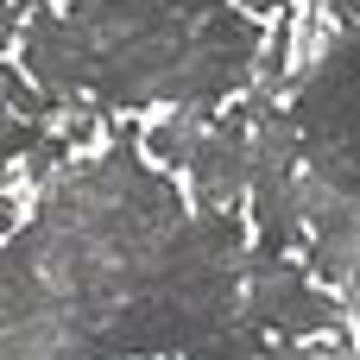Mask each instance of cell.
Here are the masks:
<instances>
[{
	"instance_id": "ba28073f",
	"label": "cell",
	"mask_w": 360,
	"mask_h": 360,
	"mask_svg": "<svg viewBox=\"0 0 360 360\" xmlns=\"http://www.w3.org/2000/svg\"><path fill=\"white\" fill-rule=\"evenodd\" d=\"M323 13H329L335 25H360V0H323Z\"/></svg>"
},
{
	"instance_id": "30bf717a",
	"label": "cell",
	"mask_w": 360,
	"mask_h": 360,
	"mask_svg": "<svg viewBox=\"0 0 360 360\" xmlns=\"http://www.w3.org/2000/svg\"><path fill=\"white\" fill-rule=\"evenodd\" d=\"M247 6H285V0H247Z\"/></svg>"
},
{
	"instance_id": "6da1fadb",
	"label": "cell",
	"mask_w": 360,
	"mask_h": 360,
	"mask_svg": "<svg viewBox=\"0 0 360 360\" xmlns=\"http://www.w3.org/2000/svg\"><path fill=\"white\" fill-rule=\"evenodd\" d=\"M247 304V234L114 146L63 165L6 240V360L190 354Z\"/></svg>"
},
{
	"instance_id": "3957f363",
	"label": "cell",
	"mask_w": 360,
	"mask_h": 360,
	"mask_svg": "<svg viewBox=\"0 0 360 360\" xmlns=\"http://www.w3.org/2000/svg\"><path fill=\"white\" fill-rule=\"evenodd\" d=\"M291 114L304 127L297 202L310 221V272L360 323V25L304 63Z\"/></svg>"
},
{
	"instance_id": "8992f818",
	"label": "cell",
	"mask_w": 360,
	"mask_h": 360,
	"mask_svg": "<svg viewBox=\"0 0 360 360\" xmlns=\"http://www.w3.org/2000/svg\"><path fill=\"white\" fill-rule=\"evenodd\" d=\"M215 120H221V114H215V101H184L171 120H158V127L146 133V152H152L158 165H190Z\"/></svg>"
},
{
	"instance_id": "277c9868",
	"label": "cell",
	"mask_w": 360,
	"mask_h": 360,
	"mask_svg": "<svg viewBox=\"0 0 360 360\" xmlns=\"http://www.w3.org/2000/svg\"><path fill=\"white\" fill-rule=\"evenodd\" d=\"M240 316L278 342H310V335H329L342 329V304L323 291V278L297 272L291 253H266L253 247L247 253V304Z\"/></svg>"
},
{
	"instance_id": "5b68a950",
	"label": "cell",
	"mask_w": 360,
	"mask_h": 360,
	"mask_svg": "<svg viewBox=\"0 0 360 360\" xmlns=\"http://www.w3.org/2000/svg\"><path fill=\"white\" fill-rule=\"evenodd\" d=\"M190 184H196L202 209H234L253 190V120H247V108H234L209 127V139L190 158Z\"/></svg>"
},
{
	"instance_id": "52a82bcc",
	"label": "cell",
	"mask_w": 360,
	"mask_h": 360,
	"mask_svg": "<svg viewBox=\"0 0 360 360\" xmlns=\"http://www.w3.org/2000/svg\"><path fill=\"white\" fill-rule=\"evenodd\" d=\"M184 360H266V329H253L247 316L228 323L221 335H209L202 348H190Z\"/></svg>"
},
{
	"instance_id": "9c48e42d",
	"label": "cell",
	"mask_w": 360,
	"mask_h": 360,
	"mask_svg": "<svg viewBox=\"0 0 360 360\" xmlns=\"http://www.w3.org/2000/svg\"><path fill=\"white\" fill-rule=\"evenodd\" d=\"M323 360H360V348H348V342H329V348H323Z\"/></svg>"
},
{
	"instance_id": "7a4b0ae2",
	"label": "cell",
	"mask_w": 360,
	"mask_h": 360,
	"mask_svg": "<svg viewBox=\"0 0 360 360\" xmlns=\"http://www.w3.org/2000/svg\"><path fill=\"white\" fill-rule=\"evenodd\" d=\"M13 51L44 95L184 108L253 89L266 38L228 0H76L70 13H38Z\"/></svg>"
},
{
	"instance_id": "7c38bea8",
	"label": "cell",
	"mask_w": 360,
	"mask_h": 360,
	"mask_svg": "<svg viewBox=\"0 0 360 360\" xmlns=\"http://www.w3.org/2000/svg\"><path fill=\"white\" fill-rule=\"evenodd\" d=\"M13 6H25V0H13Z\"/></svg>"
},
{
	"instance_id": "8fae6325",
	"label": "cell",
	"mask_w": 360,
	"mask_h": 360,
	"mask_svg": "<svg viewBox=\"0 0 360 360\" xmlns=\"http://www.w3.org/2000/svg\"><path fill=\"white\" fill-rule=\"evenodd\" d=\"M165 360H184V354H165Z\"/></svg>"
}]
</instances>
